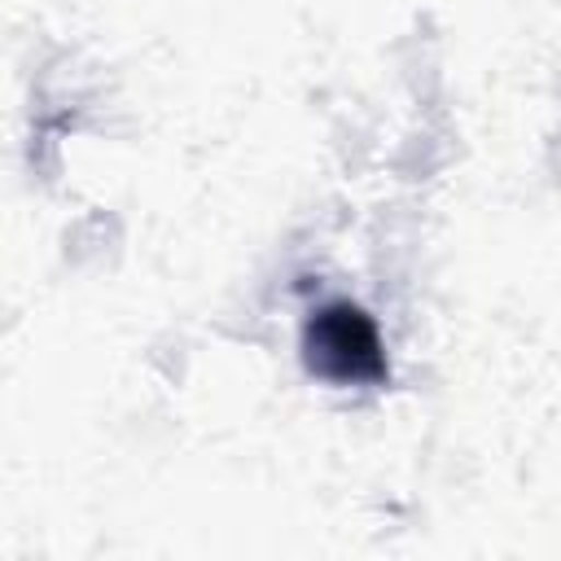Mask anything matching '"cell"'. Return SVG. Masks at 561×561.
Instances as JSON below:
<instances>
[{"label":"cell","instance_id":"1","mask_svg":"<svg viewBox=\"0 0 561 561\" xmlns=\"http://www.w3.org/2000/svg\"><path fill=\"white\" fill-rule=\"evenodd\" d=\"M302 351L311 368L337 386L377 381L386 373L377 324L355 302H324L320 311H311L302 329Z\"/></svg>","mask_w":561,"mask_h":561}]
</instances>
